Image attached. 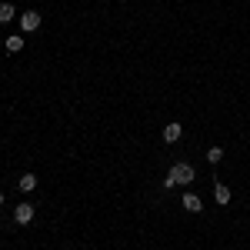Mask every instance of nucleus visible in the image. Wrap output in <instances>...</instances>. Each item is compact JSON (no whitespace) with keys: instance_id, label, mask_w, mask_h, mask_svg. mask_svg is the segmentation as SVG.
<instances>
[{"instance_id":"nucleus-1","label":"nucleus","mask_w":250,"mask_h":250,"mask_svg":"<svg viewBox=\"0 0 250 250\" xmlns=\"http://www.w3.org/2000/svg\"><path fill=\"white\" fill-rule=\"evenodd\" d=\"M193 180V167L190 164H173L170 173H167V180H164V187L170 190V187H187Z\"/></svg>"},{"instance_id":"nucleus-2","label":"nucleus","mask_w":250,"mask_h":250,"mask_svg":"<svg viewBox=\"0 0 250 250\" xmlns=\"http://www.w3.org/2000/svg\"><path fill=\"white\" fill-rule=\"evenodd\" d=\"M37 27H40V14L37 10H27V14L20 17V30H23V34H34Z\"/></svg>"},{"instance_id":"nucleus-3","label":"nucleus","mask_w":250,"mask_h":250,"mask_svg":"<svg viewBox=\"0 0 250 250\" xmlns=\"http://www.w3.org/2000/svg\"><path fill=\"white\" fill-rule=\"evenodd\" d=\"M14 220H17V224H30V220H34V207H30V204H17Z\"/></svg>"},{"instance_id":"nucleus-4","label":"nucleus","mask_w":250,"mask_h":250,"mask_svg":"<svg viewBox=\"0 0 250 250\" xmlns=\"http://www.w3.org/2000/svg\"><path fill=\"white\" fill-rule=\"evenodd\" d=\"M184 210H190V213H200V210H204V204H200V197H193V193H184Z\"/></svg>"},{"instance_id":"nucleus-5","label":"nucleus","mask_w":250,"mask_h":250,"mask_svg":"<svg viewBox=\"0 0 250 250\" xmlns=\"http://www.w3.org/2000/svg\"><path fill=\"white\" fill-rule=\"evenodd\" d=\"M180 134H184V130H180V124H167V127H164V140H167V144H177Z\"/></svg>"},{"instance_id":"nucleus-6","label":"nucleus","mask_w":250,"mask_h":250,"mask_svg":"<svg viewBox=\"0 0 250 250\" xmlns=\"http://www.w3.org/2000/svg\"><path fill=\"white\" fill-rule=\"evenodd\" d=\"M17 187H20V190H23V193H30V190H34V187H37V177H34V173H23V177H20V180H17Z\"/></svg>"},{"instance_id":"nucleus-7","label":"nucleus","mask_w":250,"mask_h":250,"mask_svg":"<svg viewBox=\"0 0 250 250\" xmlns=\"http://www.w3.org/2000/svg\"><path fill=\"white\" fill-rule=\"evenodd\" d=\"M14 17H17V10H14V3H0V23H10Z\"/></svg>"},{"instance_id":"nucleus-8","label":"nucleus","mask_w":250,"mask_h":250,"mask_svg":"<svg viewBox=\"0 0 250 250\" xmlns=\"http://www.w3.org/2000/svg\"><path fill=\"white\" fill-rule=\"evenodd\" d=\"M213 197H217V204H220V207H224V204H230V190H227L224 184H217V187H213Z\"/></svg>"},{"instance_id":"nucleus-9","label":"nucleus","mask_w":250,"mask_h":250,"mask_svg":"<svg viewBox=\"0 0 250 250\" xmlns=\"http://www.w3.org/2000/svg\"><path fill=\"white\" fill-rule=\"evenodd\" d=\"M7 50L10 54H20L23 50V37H7Z\"/></svg>"},{"instance_id":"nucleus-10","label":"nucleus","mask_w":250,"mask_h":250,"mask_svg":"<svg viewBox=\"0 0 250 250\" xmlns=\"http://www.w3.org/2000/svg\"><path fill=\"white\" fill-rule=\"evenodd\" d=\"M220 157H224L220 147H210V150H207V160H210V164H220Z\"/></svg>"},{"instance_id":"nucleus-11","label":"nucleus","mask_w":250,"mask_h":250,"mask_svg":"<svg viewBox=\"0 0 250 250\" xmlns=\"http://www.w3.org/2000/svg\"><path fill=\"white\" fill-rule=\"evenodd\" d=\"M0 207H3V193H0Z\"/></svg>"}]
</instances>
